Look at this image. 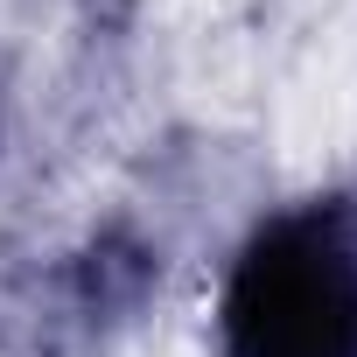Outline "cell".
<instances>
[{
	"label": "cell",
	"mask_w": 357,
	"mask_h": 357,
	"mask_svg": "<svg viewBox=\"0 0 357 357\" xmlns=\"http://www.w3.org/2000/svg\"><path fill=\"white\" fill-rule=\"evenodd\" d=\"M161 287V252L126 218L70 252L0 259V357H98Z\"/></svg>",
	"instance_id": "2"
},
{
	"label": "cell",
	"mask_w": 357,
	"mask_h": 357,
	"mask_svg": "<svg viewBox=\"0 0 357 357\" xmlns=\"http://www.w3.org/2000/svg\"><path fill=\"white\" fill-rule=\"evenodd\" d=\"M225 357H357V190H315L252 225L218 287Z\"/></svg>",
	"instance_id": "1"
}]
</instances>
